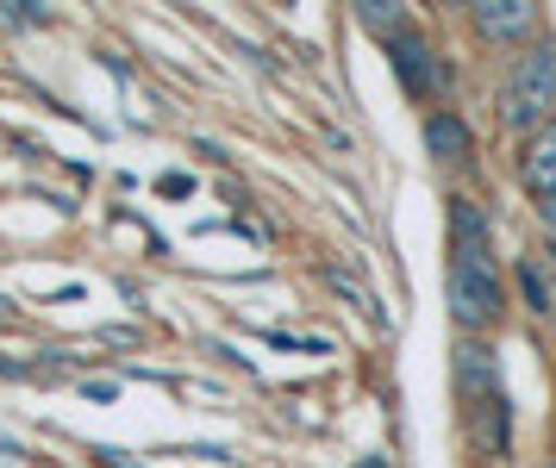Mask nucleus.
<instances>
[{
    "mask_svg": "<svg viewBox=\"0 0 556 468\" xmlns=\"http://www.w3.org/2000/svg\"><path fill=\"white\" fill-rule=\"evenodd\" d=\"M519 294H526V306L538 313V319H551L556 313V281H544V263H538V256L519 263Z\"/></svg>",
    "mask_w": 556,
    "mask_h": 468,
    "instance_id": "9",
    "label": "nucleus"
},
{
    "mask_svg": "<svg viewBox=\"0 0 556 468\" xmlns=\"http://www.w3.org/2000/svg\"><path fill=\"white\" fill-rule=\"evenodd\" d=\"M519 188H526L531 200L556 194V119L538 125L526 144H519Z\"/></svg>",
    "mask_w": 556,
    "mask_h": 468,
    "instance_id": "7",
    "label": "nucleus"
},
{
    "mask_svg": "<svg viewBox=\"0 0 556 468\" xmlns=\"http://www.w3.org/2000/svg\"><path fill=\"white\" fill-rule=\"evenodd\" d=\"M544 468H556V463H544Z\"/></svg>",
    "mask_w": 556,
    "mask_h": 468,
    "instance_id": "12",
    "label": "nucleus"
},
{
    "mask_svg": "<svg viewBox=\"0 0 556 468\" xmlns=\"http://www.w3.org/2000/svg\"><path fill=\"white\" fill-rule=\"evenodd\" d=\"M469 25H476L481 45H538V31H544V13L531 7V0H476L469 7Z\"/></svg>",
    "mask_w": 556,
    "mask_h": 468,
    "instance_id": "4",
    "label": "nucleus"
},
{
    "mask_svg": "<svg viewBox=\"0 0 556 468\" xmlns=\"http://www.w3.org/2000/svg\"><path fill=\"white\" fill-rule=\"evenodd\" d=\"M451 381H456V400H463V406H488V400H506V388H501V356L481 344V338H463V344H456Z\"/></svg>",
    "mask_w": 556,
    "mask_h": 468,
    "instance_id": "5",
    "label": "nucleus"
},
{
    "mask_svg": "<svg viewBox=\"0 0 556 468\" xmlns=\"http://www.w3.org/2000/svg\"><path fill=\"white\" fill-rule=\"evenodd\" d=\"M551 119H556V38H538V45H526V56H513V69L501 81V125L531 138Z\"/></svg>",
    "mask_w": 556,
    "mask_h": 468,
    "instance_id": "1",
    "label": "nucleus"
},
{
    "mask_svg": "<svg viewBox=\"0 0 556 468\" xmlns=\"http://www.w3.org/2000/svg\"><path fill=\"white\" fill-rule=\"evenodd\" d=\"M388 56H394V75H401V88L413 100H438L444 88H451V63H444V56H438L419 31L388 38Z\"/></svg>",
    "mask_w": 556,
    "mask_h": 468,
    "instance_id": "3",
    "label": "nucleus"
},
{
    "mask_svg": "<svg viewBox=\"0 0 556 468\" xmlns=\"http://www.w3.org/2000/svg\"><path fill=\"white\" fill-rule=\"evenodd\" d=\"M444 300H451V325L463 338H488L506 319V281L494 263H451Z\"/></svg>",
    "mask_w": 556,
    "mask_h": 468,
    "instance_id": "2",
    "label": "nucleus"
},
{
    "mask_svg": "<svg viewBox=\"0 0 556 468\" xmlns=\"http://www.w3.org/2000/svg\"><path fill=\"white\" fill-rule=\"evenodd\" d=\"M451 263H494V225L469 194L451 200Z\"/></svg>",
    "mask_w": 556,
    "mask_h": 468,
    "instance_id": "6",
    "label": "nucleus"
},
{
    "mask_svg": "<svg viewBox=\"0 0 556 468\" xmlns=\"http://www.w3.org/2000/svg\"><path fill=\"white\" fill-rule=\"evenodd\" d=\"M356 20L369 25V31H388V38H401V31H406V13H401V7H388V0H369V7H356Z\"/></svg>",
    "mask_w": 556,
    "mask_h": 468,
    "instance_id": "10",
    "label": "nucleus"
},
{
    "mask_svg": "<svg viewBox=\"0 0 556 468\" xmlns=\"http://www.w3.org/2000/svg\"><path fill=\"white\" fill-rule=\"evenodd\" d=\"M538 219L551 225V238H556V194H551V200H538Z\"/></svg>",
    "mask_w": 556,
    "mask_h": 468,
    "instance_id": "11",
    "label": "nucleus"
},
{
    "mask_svg": "<svg viewBox=\"0 0 556 468\" xmlns=\"http://www.w3.org/2000/svg\"><path fill=\"white\" fill-rule=\"evenodd\" d=\"M426 150L438 156V163H476V138H469V125L456 119V113H431L426 119Z\"/></svg>",
    "mask_w": 556,
    "mask_h": 468,
    "instance_id": "8",
    "label": "nucleus"
}]
</instances>
